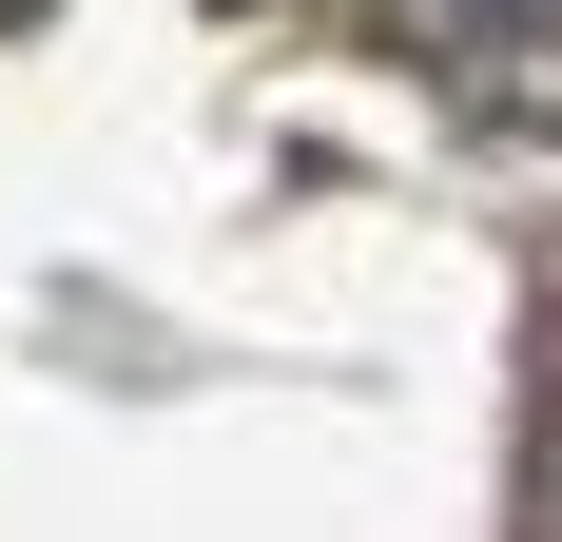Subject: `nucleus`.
Wrapping results in <instances>:
<instances>
[{
	"label": "nucleus",
	"mask_w": 562,
	"mask_h": 542,
	"mask_svg": "<svg viewBox=\"0 0 562 542\" xmlns=\"http://www.w3.org/2000/svg\"><path fill=\"white\" fill-rule=\"evenodd\" d=\"M465 116H562V0H369Z\"/></svg>",
	"instance_id": "f257e3e1"
},
{
	"label": "nucleus",
	"mask_w": 562,
	"mask_h": 542,
	"mask_svg": "<svg viewBox=\"0 0 562 542\" xmlns=\"http://www.w3.org/2000/svg\"><path fill=\"white\" fill-rule=\"evenodd\" d=\"M0 20H40V0H0Z\"/></svg>",
	"instance_id": "f03ea898"
}]
</instances>
